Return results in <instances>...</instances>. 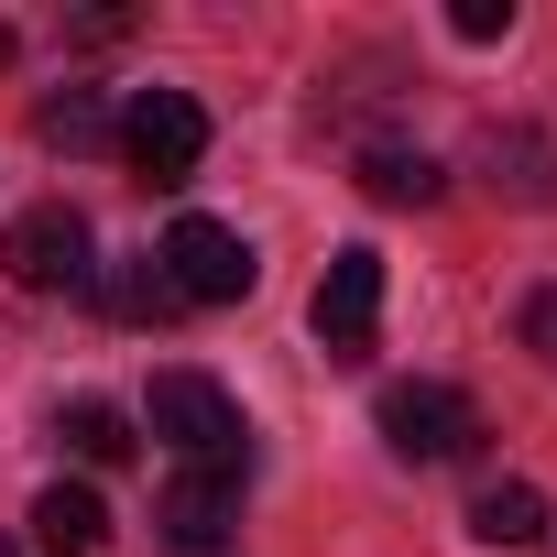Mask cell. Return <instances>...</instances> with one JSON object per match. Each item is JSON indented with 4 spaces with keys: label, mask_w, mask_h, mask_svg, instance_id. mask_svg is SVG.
<instances>
[{
    "label": "cell",
    "mask_w": 557,
    "mask_h": 557,
    "mask_svg": "<svg viewBox=\"0 0 557 557\" xmlns=\"http://www.w3.org/2000/svg\"><path fill=\"white\" fill-rule=\"evenodd\" d=\"M470 164H481V186L513 197V208H546V197H557V143H546V132H481Z\"/></svg>",
    "instance_id": "obj_8"
},
{
    "label": "cell",
    "mask_w": 557,
    "mask_h": 557,
    "mask_svg": "<svg viewBox=\"0 0 557 557\" xmlns=\"http://www.w3.org/2000/svg\"><path fill=\"white\" fill-rule=\"evenodd\" d=\"M34 143H45V153H110V143H121V110H110L99 88H55V99L34 110Z\"/></svg>",
    "instance_id": "obj_10"
},
{
    "label": "cell",
    "mask_w": 557,
    "mask_h": 557,
    "mask_svg": "<svg viewBox=\"0 0 557 557\" xmlns=\"http://www.w3.org/2000/svg\"><path fill=\"white\" fill-rule=\"evenodd\" d=\"M0 273H12L23 296H88V285H99V262H88V219H77L66 197L23 208L12 230H0Z\"/></svg>",
    "instance_id": "obj_2"
},
{
    "label": "cell",
    "mask_w": 557,
    "mask_h": 557,
    "mask_svg": "<svg viewBox=\"0 0 557 557\" xmlns=\"http://www.w3.org/2000/svg\"><path fill=\"white\" fill-rule=\"evenodd\" d=\"M524 350L557 372V285H535V296H524Z\"/></svg>",
    "instance_id": "obj_16"
},
{
    "label": "cell",
    "mask_w": 557,
    "mask_h": 557,
    "mask_svg": "<svg viewBox=\"0 0 557 557\" xmlns=\"http://www.w3.org/2000/svg\"><path fill=\"white\" fill-rule=\"evenodd\" d=\"M448 34L459 45H503L513 34V0H448Z\"/></svg>",
    "instance_id": "obj_15"
},
{
    "label": "cell",
    "mask_w": 557,
    "mask_h": 557,
    "mask_svg": "<svg viewBox=\"0 0 557 557\" xmlns=\"http://www.w3.org/2000/svg\"><path fill=\"white\" fill-rule=\"evenodd\" d=\"M361 186H372L383 208H437V197H448V175H437L426 153H405V143H372V153H361Z\"/></svg>",
    "instance_id": "obj_13"
},
{
    "label": "cell",
    "mask_w": 557,
    "mask_h": 557,
    "mask_svg": "<svg viewBox=\"0 0 557 557\" xmlns=\"http://www.w3.org/2000/svg\"><path fill=\"white\" fill-rule=\"evenodd\" d=\"M34 546H45V557H99V546H110V503H99L88 481H45V492H34Z\"/></svg>",
    "instance_id": "obj_9"
},
{
    "label": "cell",
    "mask_w": 557,
    "mask_h": 557,
    "mask_svg": "<svg viewBox=\"0 0 557 557\" xmlns=\"http://www.w3.org/2000/svg\"><path fill=\"white\" fill-rule=\"evenodd\" d=\"M240 481H251V470H175V481H164V503H153L164 546H186V557H219V546L240 535Z\"/></svg>",
    "instance_id": "obj_7"
},
{
    "label": "cell",
    "mask_w": 557,
    "mask_h": 557,
    "mask_svg": "<svg viewBox=\"0 0 557 557\" xmlns=\"http://www.w3.org/2000/svg\"><path fill=\"white\" fill-rule=\"evenodd\" d=\"M372 329H383V251L350 240V251H329V285H318V350L372 361Z\"/></svg>",
    "instance_id": "obj_6"
},
{
    "label": "cell",
    "mask_w": 557,
    "mask_h": 557,
    "mask_svg": "<svg viewBox=\"0 0 557 557\" xmlns=\"http://www.w3.org/2000/svg\"><path fill=\"white\" fill-rule=\"evenodd\" d=\"M470 535L481 546H535L546 535V492L535 481H481L470 492Z\"/></svg>",
    "instance_id": "obj_12"
},
{
    "label": "cell",
    "mask_w": 557,
    "mask_h": 557,
    "mask_svg": "<svg viewBox=\"0 0 557 557\" xmlns=\"http://www.w3.org/2000/svg\"><path fill=\"white\" fill-rule=\"evenodd\" d=\"M121 34H132L121 0H110V12H77V23H66V45H121Z\"/></svg>",
    "instance_id": "obj_17"
},
{
    "label": "cell",
    "mask_w": 557,
    "mask_h": 557,
    "mask_svg": "<svg viewBox=\"0 0 557 557\" xmlns=\"http://www.w3.org/2000/svg\"><path fill=\"white\" fill-rule=\"evenodd\" d=\"M143 426L175 448V470H251V426H240V405L208 372H153Z\"/></svg>",
    "instance_id": "obj_1"
},
{
    "label": "cell",
    "mask_w": 557,
    "mask_h": 557,
    "mask_svg": "<svg viewBox=\"0 0 557 557\" xmlns=\"http://www.w3.org/2000/svg\"><path fill=\"white\" fill-rule=\"evenodd\" d=\"M12 55H23V34H12V23H0V66H12Z\"/></svg>",
    "instance_id": "obj_18"
},
{
    "label": "cell",
    "mask_w": 557,
    "mask_h": 557,
    "mask_svg": "<svg viewBox=\"0 0 557 557\" xmlns=\"http://www.w3.org/2000/svg\"><path fill=\"white\" fill-rule=\"evenodd\" d=\"M121 153H132L143 186H186V175L208 164V110H197L186 88H143V99L121 110Z\"/></svg>",
    "instance_id": "obj_4"
},
{
    "label": "cell",
    "mask_w": 557,
    "mask_h": 557,
    "mask_svg": "<svg viewBox=\"0 0 557 557\" xmlns=\"http://www.w3.org/2000/svg\"><path fill=\"white\" fill-rule=\"evenodd\" d=\"M55 437H66V448H77V459H88V470H121V459H132V448H143V437H132V416H121V405H66V426H55Z\"/></svg>",
    "instance_id": "obj_14"
},
{
    "label": "cell",
    "mask_w": 557,
    "mask_h": 557,
    "mask_svg": "<svg viewBox=\"0 0 557 557\" xmlns=\"http://www.w3.org/2000/svg\"><path fill=\"white\" fill-rule=\"evenodd\" d=\"M0 557H23V546H12V535H0Z\"/></svg>",
    "instance_id": "obj_19"
},
{
    "label": "cell",
    "mask_w": 557,
    "mask_h": 557,
    "mask_svg": "<svg viewBox=\"0 0 557 557\" xmlns=\"http://www.w3.org/2000/svg\"><path fill=\"white\" fill-rule=\"evenodd\" d=\"M383 448L394 459H470L481 448V405L448 383H394L383 394Z\"/></svg>",
    "instance_id": "obj_5"
},
{
    "label": "cell",
    "mask_w": 557,
    "mask_h": 557,
    "mask_svg": "<svg viewBox=\"0 0 557 557\" xmlns=\"http://www.w3.org/2000/svg\"><path fill=\"white\" fill-rule=\"evenodd\" d=\"M153 262H164L175 307H240V296H251V273H262V262H251V240H240L230 219H175Z\"/></svg>",
    "instance_id": "obj_3"
},
{
    "label": "cell",
    "mask_w": 557,
    "mask_h": 557,
    "mask_svg": "<svg viewBox=\"0 0 557 557\" xmlns=\"http://www.w3.org/2000/svg\"><path fill=\"white\" fill-rule=\"evenodd\" d=\"M88 296H99L121 329H164V318H175V285H164V262H153V251H143V262H99V285H88Z\"/></svg>",
    "instance_id": "obj_11"
}]
</instances>
